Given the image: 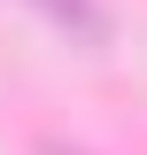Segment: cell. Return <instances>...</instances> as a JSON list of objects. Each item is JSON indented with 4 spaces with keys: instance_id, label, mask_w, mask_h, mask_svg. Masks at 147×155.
<instances>
[{
    "instance_id": "obj_1",
    "label": "cell",
    "mask_w": 147,
    "mask_h": 155,
    "mask_svg": "<svg viewBox=\"0 0 147 155\" xmlns=\"http://www.w3.org/2000/svg\"><path fill=\"white\" fill-rule=\"evenodd\" d=\"M31 8L54 23V31H70L77 47H109V16H101L93 0H31Z\"/></svg>"
},
{
    "instance_id": "obj_2",
    "label": "cell",
    "mask_w": 147,
    "mask_h": 155,
    "mask_svg": "<svg viewBox=\"0 0 147 155\" xmlns=\"http://www.w3.org/2000/svg\"><path fill=\"white\" fill-rule=\"evenodd\" d=\"M47 155H77V147H47Z\"/></svg>"
}]
</instances>
